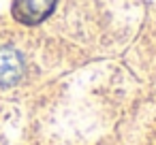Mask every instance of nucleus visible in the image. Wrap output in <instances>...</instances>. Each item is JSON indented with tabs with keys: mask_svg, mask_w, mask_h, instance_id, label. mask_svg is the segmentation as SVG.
I'll return each mask as SVG.
<instances>
[{
	"mask_svg": "<svg viewBox=\"0 0 156 145\" xmlns=\"http://www.w3.org/2000/svg\"><path fill=\"white\" fill-rule=\"evenodd\" d=\"M54 9H56V0H15L13 17L26 26H34L47 19Z\"/></svg>",
	"mask_w": 156,
	"mask_h": 145,
	"instance_id": "obj_1",
	"label": "nucleus"
},
{
	"mask_svg": "<svg viewBox=\"0 0 156 145\" xmlns=\"http://www.w3.org/2000/svg\"><path fill=\"white\" fill-rule=\"evenodd\" d=\"M24 75V58L17 49L0 45V88H13Z\"/></svg>",
	"mask_w": 156,
	"mask_h": 145,
	"instance_id": "obj_2",
	"label": "nucleus"
}]
</instances>
